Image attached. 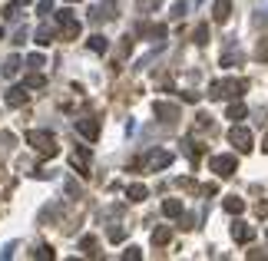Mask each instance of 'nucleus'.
<instances>
[{
  "label": "nucleus",
  "mask_w": 268,
  "mask_h": 261,
  "mask_svg": "<svg viewBox=\"0 0 268 261\" xmlns=\"http://www.w3.org/2000/svg\"><path fill=\"white\" fill-rule=\"evenodd\" d=\"M96 248H100V245H96V238H83V251H86L90 258H96V254H100Z\"/></svg>",
  "instance_id": "nucleus-18"
},
{
  "label": "nucleus",
  "mask_w": 268,
  "mask_h": 261,
  "mask_svg": "<svg viewBox=\"0 0 268 261\" xmlns=\"http://www.w3.org/2000/svg\"><path fill=\"white\" fill-rule=\"evenodd\" d=\"M123 258H126V261H139L142 251H139V248H126V254H123Z\"/></svg>",
  "instance_id": "nucleus-22"
},
{
  "label": "nucleus",
  "mask_w": 268,
  "mask_h": 261,
  "mask_svg": "<svg viewBox=\"0 0 268 261\" xmlns=\"http://www.w3.org/2000/svg\"><path fill=\"white\" fill-rule=\"evenodd\" d=\"M7 103H10V106H24V103H27V89H24V86L10 89V93H7Z\"/></svg>",
  "instance_id": "nucleus-14"
},
{
  "label": "nucleus",
  "mask_w": 268,
  "mask_h": 261,
  "mask_svg": "<svg viewBox=\"0 0 268 261\" xmlns=\"http://www.w3.org/2000/svg\"><path fill=\"white\" fill-rule=\"evenodd\" d=\"M90 47H93V53H106V40H103V37H90Z\"/></svg>",
  "instance_id": "nucleus-19"
},
{
  "label": "nucleus",
  "mask_w": 268,
  "mask_h": 261,
  "mask_svg": "<svg viewBox=\"0 0 268 261\" xmlns=\"http://www.w3.org/2000/svg\"><path fill=\"white\" fill-rule=\"evenodd\" d=\"M252 235H255V231L248 228V225H242V222H235V225H232V238H235L238 245H245V241H252Z\"/></svg>",
  "instance_id": "nucleus-10"
},
{
  "label": "nucleus",
  "mask_w": 268,
  "mask_h": 261,
  "mask_svg": "<svg viewBox=\"0 0 268 261\" xmlns=\"http://www.w3.org/2000/svg\"><path fill=\"white\" fill-rule=\"evenodd\" d=\"M169 162H172V152H169V149H156L149 159H146V162H142V166H149V169H166Z\"/></svg>",
  "instance_id": "nucleus-6"
},
{
  "label": "nucleus",
  "mask_w": 268,
  "mask_h": 261,
  "mask_svg": "<svg viewBox=\"0 0 268 261\" xmlns=\"http://www.w3.org/2000/svg\"><path fill=\"white\" fill-rule=\"evenodd\" d=\"M169 241H172V228H169V225H159V228L152 231V245L162 248V245H169Z\"/></svg>",
  "instance_id": "nucleus-9"
},
{
  "label": "nucleus",
  "mask_w": 268,
  "mask_h": 261,
  "mask_svg": "<svg viewBox=\"0 0 268 261\" xmlns=\"http://www.w3.org/2000/svg\"><path fill=\"white\" fill-rule=\"evenodd\" d=\"M110 238H113V241H123V238H126V228H116V225H113V228H110Z\"/></svg>",
  "instance_id": "nucleus-21"
},
{
  "label": "nucleus",
  "mask_w": 268,
  "mask_h": 261,
  "mask_svg": "<svg viewBox=\"0 0 268 261\" xmlns=\"http://www.w3.org/2000/svg\"><path fill=\"white\" fill-rule=\"evenodd\" d=\"M156 116L162 119V122H175V119H179V109L169 106V103H156Z\"/></svg>",
  "instance_id": "nucleus-8"
},
{
  "label": "nucleus",
  "mask_w": 268,
  "mask_h": 261,
  "mask_svg": "<svg viewBox=\"0 0 268 261\" xmlns=\"http://www.w3.org/2000/svg\"><path fill=\"white\" fill-rule=\"evenodd\" d=\"M70 162H73V169H76L79 175H90V152H86V149L73 152V156H70Z\"/></svg>",
  "instance_id": "nucleus-7"
},
{
  "label": "nucleus",
  "mask_w": 268,
  "mask_h": 261,
  "mask_svg": "<svg viewBox=\"0 0 268 261\" xmlns=\"http://www.w3.org/2000/svg\"><path fill=\"white\" fill-rule=\"evenodd\" d=\"M27 143H30L43 159H53L56 156V139L50 133H30V136H27Z\"/></svg>",
  "instance_id": "nucleus-1"
},
{
  "label": "nucleus",
  "mask_w": 268,
  "mask_h": 261,
  "mask_svg": "<svg viewBox=\"0 0 268 261\" xmlns=\"http://www.w3.org/2000/svg\"><path fill=\"white\" fill-rule=\"evenodd\" d=\"M79 133L86 136V139H96L100 136V122L96 119H79Z\"/></svg>",
  "instance_id": "nucleus-12"
},
{
  "label": "nucleus",
  "mask_w": 268,
  "mask_h": 261,
  "mask_svg": "<svg viewBox=\"0 0 268 261\" xmlns=\"http://www.w3.org/2000/svg\"><path fill=\"white\" fill-rule=\"evenodd\" d=\"M56 20H60V33H63V40H76L79 37V24L73 20L70 10H60V17H56Z\"/></svg>",
  "instance_id": "nucleus-3"
},
{
  "label": "nucleus",
  "mask_w": 268,
  "mask_h": 261,
  "mask_svg": "<svg viewBox=\"0 0 268 261\" xmlns=\"http://www.w3.org/2000/svg\"><path fill=\"white\" fill-rule=\"evenodd\" d=\"M255 215H258V218H265V215H268V202H258V205H255Z\"/></svg>",
  "instance_id": "nucleus-23"
},
{
  "label": "nucleus",
  "mask_w": 268,
  "mask_h": 261,
  "mask_svg": "<svg viewBox=\"0 0 268 261\" xmlns=\"http://www.w3.org/2000/svg\"><path fill=\"white\" fill-rule=\"evenodd\" d=\"M162 212H166L169 218H175V215H182V202H175V198H166V202H162Z\"/></svg>",
  "instance_id": "nucleus-15"
},
{
  "label": "nucleus",
  "mask_w": 268,
  "mask_h": 261,
  "mask_svg": "<svg viewBox=\"0 0 268 261\" xmlns=\"http://www.w3.org/2000/svg\"><path fill=\"white\" fill-rule=\"evenodd\" d=\"M212 172L222 175V179H229V175L235 172V159H232V156H215L212 159Z\"/></svg>",
  "instance_id": "nucleus-5"
},
{
  "label": "nucleus",
  "mask_w": 268,
  "mask_h": 261,
  "mask_svg": "<svg viewBox=\"0 0 268 261\" xmlns=\"http://www.w3.org/2000/svg\"><path fill=\"white\" fill-rule=\"evenodd\" d=\"M222 208H225L229 215H238V212H245V202H242L238 195H229L225 202H222Z\"/></svg>",
  "instance_id": "nucleus-13"
},
{
  "label": "nucleus",
  "mask_w": 268,
  "mask_h": 261,
  "mask_svg": "<svg viewBox=\"0 0 268 261\" xmlns=\"http://www.w3.org/2000/svg\"><path fill=\"white\" fill-rule=\"evenodd\" d=\"M229 17H232V0H215V20L225 24Z\"/></svg>",
  "instance_id": "nucleus-11"
},
{
  "label": "nucleus",
  "mask_w": 268,
  "mask_h": 261,
  "mask_svg": "<svg viewBox=\"0 0 268 261\" xmlns=\"http://www.w3.org/2000/svg\"><path fill=\"white\" fill-rule=\"evenodd\" d=\"M126 195H129V202H142L146 198V185H129Z\"/></svg>",
  "instance_id": "nucleus-17"
},
{
  "label": "nucleus",
  "mask_w": 268,
  "mask_h": 261,
  "mask_svg": "<svg viewBox=\"0 0 268 261\" xmlns=\"http://www.w3.org/2000/svg\"><path fill=\"white\" fill-rule=\"evenodd\" d=\"M229 143L235 146L238 152H248V149H252V133H248V129H242V126H235L229 133Z\"/></svg>",
  "instance_id": "nucleus-4"
},
{
  "label": "nucleus",
  "mask_w": 268,
  "mask_h": 261,
  "mask_svg": "<svg viewBox=\"0 0 268 261\" xmlns=\"http://www.w3.org/2000/svg\"><path fill=\"white\" fill-rule=\"evenodd\" d=\"M192 40H196L199 47H205V43H209V27H205V24H199L196 30H192Z\"/></svg>",
  "instance_id": "nucleus-16"
},
{
  "label": "nucleus",
  "mask_w": 268,
  "mask_h": 261,
  "mask_svg": "<svg viewBox=\"0 0 268 261\" xmlns=\"http://www.w3.org/2000/svg\"><path fill=\"white\" fill-rule=\"evenodd\" d=\"M265 149H268V136H265Z\"/></svg>",
  "instance_id": "nucleus-24"
},
{
  "label": "nucleus",
  "mask_w": 268,
  "mask_h": 261,
  "mask_svg": "<svg viewBox=\"0 0 268 261\" xmlns=\"http://www.w3.org/2000/svg\"><path fill=\"white\" fill-rule=\"evenodd\" d=\"M248 89V83L245 79H232V83H212L209 86V96L212 99H222V96H238V93H245Z\"/></svg>",
  "instance_id": "nucleus-2"
},
{
  "label": "nucleus",
  "mask_w": 268,
  "mask_h": 261,
  "mask_svg": "<svg viewBox=\"0 0 268 261\" xmlns=\"http://www.w3.org/2000/svg\"><path fill=\"white\" fill-rule=\"evenodd\" d=\"M242 116H245V106L242 103H232L229 106V119H242Z\"/></svg>",
  "instance_id": "nucleus-20"
}]
</instances>
